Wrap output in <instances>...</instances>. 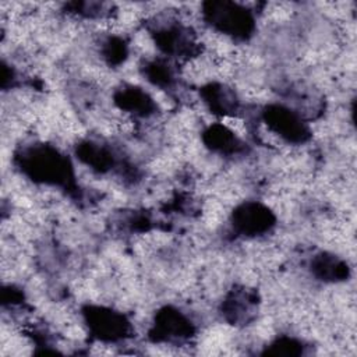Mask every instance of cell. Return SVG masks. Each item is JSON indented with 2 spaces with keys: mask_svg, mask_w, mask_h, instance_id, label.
<instances>
[{
  "mask_svg": "<svg viewBox=\"0 0 357 357\" xmlns=\"http://www.w3.org/2000/svg\"><path fill=\"white\" fill-rule=\"evenodd\" d=\"M311 272L315 278L324 282H342L347 279L350 271L347 264L339 257L328 252H321L311 259Z\"/></svg>",
  "mask_w": 357,
  "mask_h": 357,
  "instance_id": "11",
  "label": "cell"
},
{
  "mask_svg": "<svg viewBox=\"0 0 357 357\" xmlns=\"http://www.w3.org/2000/svg\"><path fill=\"white\" fill-rule=\"evenodd\" d=\"M262 120L273 134L289 144H304L311 137L301 113L283 105H268L262 110Z\"/></svg>",
  "mask_w": 357,
  "mask_h": 357,
  "instance_id": "4",
  "label": "cell"
},
{
  "mask_svg": "<svg viewBox=\"0 0 357 357\" xmlns=\"http://www.w3.org/2000/svg\"><path fill=\"white\" fill-rule=\"evenodd\" d=\"M276 223L273 212L264 204L250 201L238 205L231 213V226L244 237H258L268 233Z\"/></svg>",
  "mask_w": 357,
  "mask_h": 357,
  "instance_id": "7",
  "label": "cell"
},
{
  "mask_svg": "<svg viewBox=\"0 0 357 357\" xmlns=\"http://www.w3.org/2000/svg\"><path fill=\"white\" fill-rule=\"evenodd\" d=\"M114 103L126 113L141 117H148L153 114L156 109V103L153 102V99L145 91L132 85L120 88L114 93Z\"/></svg>",
  "mask_w": 357,
  "mask_h": 357,
  "instance_id": "10",
  "label": "cell"
},
{
  "mask_svg": "<svg viewBox=\"0 0 357 357\" xmlns=\"http://www.w3.org/2000/svg\"><path fill=\"white\" fill-rule=\"evenodd\" d=\"M195 333L192 321L180 310L166 305L160 308L153 319L149 336L153 342L181 343Z\"/></svg>",
  "mask_w": 357,
  "mask_h": 357,
  "instance_id": "6",
  "label": "cell"
},
{
  "mask_svg": "<svg viewBox=\"0 0 357 357\" xmlns=\"http://www.w3.org/2000/svg\"><path fill=\"white\" fill-rule=\"evenodd\" d=\"M91 335L102 342H117L131 336V324L119 311L107 307L86 305L82 310Z\"/></svg>",
  "mask_w": 357,
  "mask_h": 357,
  "instance_id": "3",
  "label": "cell"
},
{
  "mask_svg": "<svg viewBox=\"0 0 357 357\" xmlns=\"http://www.w3.org/2000/svg\"><path fill=\"white\" fill-rule=\"evenodd\" d=\"M258 305L257 294L244 287L233 290L222 304V314L231 324H244L248 322Z\"/></svg>",
  "mask_w": 357,
  "mask_h": 357,
  "instance_id": "8",
  "label": "cell"
},
{
  "mask_svg": "<svg viewBox=\"0 0 357 357\" xmlns=\"http://www.w3.org/2000/svg\"><path fill=\"white\" fill-rule=\"evenodd\" d=\"M272 350L268 353L275 354H300L303 353V343L294 337H280L271 344Z\"/></svg>",
  "mask_w": 357,
  "mask_h": 357,
  "instance_id": "15",
  "label": "cell"
},
{
  "mask_svg": "<svg viewBox=\"0 0 357 357\" xmlns=\"http://www.w3.org/2000/svg\"><path fill=\"white\" fill-rule=\"evenodd\" d=\"M128 53L127 43L123 38L119 36H110L103 42L102 54L103 59L112 66V64H120L126 60Z\"/></svg>",
  "mask_w": 357,
  "mask_h": 357,
  "instance_id": "14",
  "label": "cell"
},
{
  "mask_svg": "<svg viewBox=\"0 0 357 357\" xmlns=\"http://www.w3.org/2000/svg\"><path fill=\"white\" fill-rule=\"evenodd\" d=\"M204 141L208 148L219 153H236L241 149V139L234 132L222 124H213L204 132Z\"/></svg>",
  "mask_w": 357,
  "mask_h": 357,
  "instance_id": "12",
  "label": "cell"
},
{
  "mask_svg": "<svg viewBox=\"0 0 357 357\" xmlns=\"http://www.w3.org/2000/svg\"><path fill=\"white\" fill-rule=\"evenodd\" d=\"M202 14L213 29L233 39H247L255 28L251 10L237 3L209 1L204 4Z\"/></svg>",
  "mask_w": 357,
  "mask_h": 357,
  "instance_id": "2",
  "label": "cell"
},
{
  "mask_svg": "<svg viewBox=\"0 0 357 357\" xmlns=\"http://www.w3.org/2000/svg\"><path fill=\"white\" fill-rule=\"evenodd\" d=\"M153 40L156 46L170 57H191L197 53L198 43L188 26L172 21L165 20L163 22H158L156 28L152 29Z\"/></svg>",
  "mask_w": 357,
  "mask_h": 357,
  "instance_id": "5",
  "label": "cell"
},
{
  "mask_svg": "<svg viewBox=\"0 0 357 357\" xmlns=\"http://www.w3.org/2000/svg\"><path fill=\"white\" fill-rule=\"evenodd\" d=\"M201 96L209 110L219 116H236L238 112V99L231 88L225 84L211 82L202 86Z\"/></svg>",
  "mask_w": 357,
  "mask_h": 357,
  "instance_id": "9",
  "label": "cell"
},
{
  "mask_svg": "<svg viewBox=\"0 0 357 357\" xmlns=\"http://www.w3.org/2000/svg\"><path fill=\"white\" fill-rule=\"evenodd\" d=\"M144 75L151 84L160 88H172L177 78L176 71L170 63L160 59L148 61L144 67Z\"/></svg>",
  "mask_w": 357,
  "mask_h": 357,
  "instance_id": "13",
  "label": "cell"
},
{
  "mask_svg": "<svg viewBox=\"0 0 357 357\" xmlns=\"http://www.w3.org/2000/svg\"><path fill=\"white\" fill-rule=\"evenodd\" d=\"M20 166L36 183L68 185L73 181V166L68 159L49 145H35L24 151Z\"/></svg>",
  "mask_w": 357,
  "mask_h": 357,
  "instance_id": "1",
  "label": "cell"
}]
</instances>
